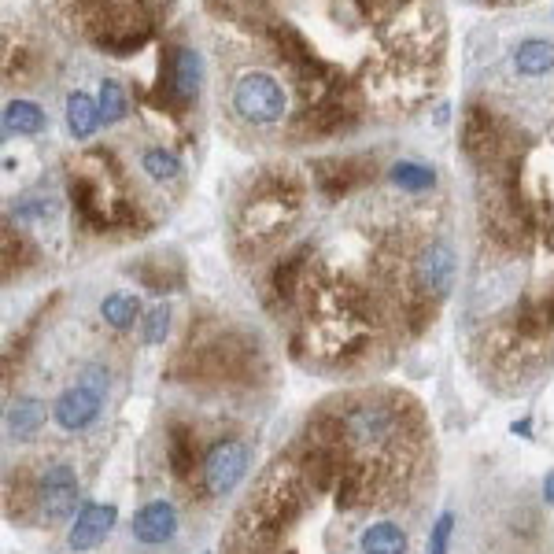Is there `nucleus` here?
Listing matches in <instances>:
<instances>
[{
	"mask_svg": "<svg viewBox=\"0 0 554 554\" xmlns=\"http://www.w3.org/2000/svg\"><path fill=\"white\" fill-rule=\"evenodd\" d=\"M514 63H518L521 74H529V78H540L554 67V45L551 41H521L518 52H514Z\"/></svg>",
	"mask_w": 554,
	"mask_h": 554,
	"instance_id": "20",
	"label": "nucleus"
},
{
	"mask_svg": "<svg viewBox=\"0 0 554 554\" xmlns=\"http://www.w3.org/2000/svg\"><path fill=\"white\" fill-rule=\"evenodd\" d=\"M37 503H41V518L49 525L67 521L74 514V503H78V473L67 462H52L49 470L41 473Z\"/></svg>",
	"mask_w": 554,
	"mask_h": 554,
	"instance_id": "6",
	"label": "nucleus"
},
{
	"mask_svg": "<svg viewBox=\"0 0 554 554\" xmlns=\"http://www.w3.org/2000/svg\"><path fill=\"white\" fill-rule=\"evenodd\" d=\"M455 281V248L447 241L425 244L422 255L414 259V289L422 300H444Z\"/></svg>",
	"mask_w": 554,
	"mask_h": 554,
	"instance_id": "5",
	"label": "nucleus"
},
{
	"mask_svg": "<svg viewBox=\"0 0 554 554\" xmlns=\"http://www.w3.org/2000/svg\"><path fill=\"white\" fill-rule=\"evenodd\" d=\"M100 122H104L100 100L85 97V93H71L67 97V130H71L74 141H89L100 130Z\"/></svg>",
	"mask_w": 554,
	"mask_h": 554,
	"instance_id": "14",
	"label": "nucleus"
},
{
	"mask_svg": "<svg viewBox=\"0 0 554 554\" xmlns=\"http://www.w3.org/2000/svg\"><path fill=\"white\" fill-rule=\"evenodd\" d=\"M100 407H104V399L74 381V385L63 388L60 399L52 403V418H56V425H60L63 433H85L89 425L97 422Z\"/></svg>",
	"mask_w": 554,
	"mask_h": 554,
	"instance_id": "9",
	"label": "nucleus"
},
{
	"mask_svg": "<svg viewBox=\"0 0 554 554\" xmlns=\"http://www.w3.org/2000/svg\"><path fill=\"white\" fill-rule=\"evenodd\" d=\"M49 126L45 111L37 108L34 100H12L4 108V130L15 133V137H37V133Z\"/></svg>",
	"mask_w": 554,
	"mask_h": 554,
	"instance_id": "17",
	"label": "nucleus"
},
{
	"mask_svg": "<svg viewBox=\"0 0 554 554\" xmlns=\"http://www.w3.org/2000/svg\"><path fill=\"white\" fill-rule=\"evenodd\" d=\"M56 211V200H41V196H26L23 204L15 207V218L19 222H41V218H49Z\"/></svg>",
	"mask_w": 554,
	"mask_h": 554,
	"instance_id": "26",
	"label": "nucleus"
},
{
	"mask_svg": "<svg viewBox=\"0 0 554 554\" xmlns=\"http://www.w3.org/2000/svg\"><path fill=\"white\" fill-rule=\"evenodd\" d=\"M115 521H119V510L115 503H89L78 510V518H74L71 532H67V547L74 554H85L100 547V543L108 540V532L115 529Z\"/></svg>",
	"mask_w": 554,
	"mask_h": 554,
	"instance_id": "10",
	"label": "nucleus"
},
{
	"mask_svg": "<svg viewBox=\"0 0 554 554\" xmlns=\"http://www.w3.org/2000/svg\"><path fill=\"white\" fill-rule=\"evenodd\" d=\"M451 529H455V514H440L436 525H433V536H429V554H447Z\"/></svg>",
	"mask_w": 554,
	"mask_h": 554,
	"instance_id": "27",
	"label": "nucleus"
},
{
	"mask_svg": "<svg viewBox=\"0 0 554 554\" xmlns=\"http://www.w3.org/2000/svg\"><path fill=\"white\" fill-rule=\"evenodd\" d=\"M252 470V444L241 436H226L211 444V451L200 462V488L207 499H226L237 492V484Z\"/></svg>",
	"mask_w": 554,
	"mask_h": 554,
	"instance_id": "3",
	"label": "nucleus"
},
{
	"mask_svg": "<svg viewBox=\"0 0 554 554\" xmlns=\"http://www.w3.org/2000/svg\"><path fill=\"white\" fill-rule=\"evenodd\" d=\"M307 255H311V244H303V248H296L292 255H285L281 263L274 266V277H270V289H274V296L281 303L292 300L296 296V289H300L303 281V270H307Z\"/></svg>",
	"mask_w": 554,
	"mask_h": 554,
	"instance_id": "15",
	"label": "nucleus"
},
{
	"mask_svg": "<svg viewBox=\"0 0 554 554\" xmlns=\"http://www.w3.org/2000/svg\"><path fill=\"white\" fill-rule=\"evenodd\" d=\"M362 554H407V532L396 521H374L359 532Z\"/></svg>",
	"mask_w": 554,
	"mask_h": 554,
	"instance_id": "13",
	"label": "nucleus"
},
{
	"mask_svg": "<svg viewBox=\"0 0 554 554\" xmlns=\"http://www.w3.org/2000/svg\"><path fill=\"white\" fill-rule=\"evenodd\" d=\"M133 540L145 543V547H163V543L174 540V532H178V510L170 499H152L145 503L137 514H133Z\"/></svg>",
	"mask_w": 554,
	"mask_h": 554,
	"instance_id": "12",
	"label": "nucleus"
},
{
	"mask_svg": "<svg viewBox=\"0 0 554 554\" xmlns=\"http://www.w3.org/2000/svg\"><path fill=\"white\" fill-rule=\"evenodd\" d=\"M141 167L148 170V178L156 181H174L181 178V159L170 148H145L141 152Z\"/></svg>",
	"mask_w": 554,
	"mask_h": 554,
	"instance_id": "22",
	"label": "nucleus"
},
{
	"mask_svg": "<svg viewBox=\"0 0 554 554\" xmlns=\"http://www.w3.org/2000/svg\"><path fill=\"white\" fill-rule=\"evenodd\" d=\"M388 178H392V185H396V189H403V193H429V189L436 185V170L425 167V163L399 159L396 167L388 170Z\"/></svg>",
	"mask_w": 554,
	"mask_h": 554,
	"instance_id": "19",
	"label": "nucleus"
},
{
	"mask_svg": "<svg viewBox=\"0 0 554 554\" xmlns=\"http://www.w3.org/2000/svg\"><path fill=\"white\" fill-rule=\"evenodd\" d=\"M167 333H170V307L167 303H156V307L145 314V340L152 348H159V344L167 340Z\"/></svg>",
	"mask_w": 554,
	"mask_h": 554,
	"instance_id": "24",
	"label": "nucleus"
},
{
	"mask_svg": "<svg viewBox=\"0 0 554 554\" xmlns=\"http://www.w3.org/2000/svg\"><path fill=\"white\" fill-rule=\"evenodd\" d=\"M229 104L252 126H277V122L285 119V111H289L285 85L266 71H244L233 82V89H229Z\"/></svg>",
	"mask_w": 554,
	"mask_h": 554,
	"instance_id": "2",
	"label": "nucleus"
},
{
	"mask_svg": "<svg viewBox=\"0 0 554 554\" xmlns=\"http://www.w3.org/2000/svg\"><path fill=\"white\" fill-rule=\"evenodd\" d=\"M543 499H547V506H554V470L543 477Z\"/></svg>",
	"mask_w": 554,
	"mask_h": 554,
	"instance_id": "29",
	"label": "nucleus"
},
{
	"mask_svg": "<svg viewBox=\"0 0 554 554\" xmlns=\"http://www.w3.org/2000/svg\"><path fill=\"white\" fill-rule=\"evenodd\" d=\"M167 100L174 108H193L204 82V56L196 49H170L167 56Z\"/></svg>",
	"mask_w": 554,
	"mask_h": 554,
	"instance_id": "8",
	"label": "nucleus"
},
{
	"mask_svg": "<svg viewBox=\"0 0 554 554\" xmlns=\"http://www.w3.org/2000/svg\"><path fill=\"white\" fill-rule=\"evenodd\" d=\"M540 307H543V322H547V329H554V292L540 303Z\"/></svg>",
	"mask_w": 554,
	"mask_h": 554,
	"instance_id": "28",
	"label": "nucleus"
},
{
	"mask_svg": "<svg viewBox=\"0 0 554 554\" xmlns=\"http://www.w3.org/2000/svg\"><path fill=\"white\" fill-rule=\"evenodd\" d=\"M100 314H104V322H108L111 329H130L133 322H137V314H141V303H137V296H126V292H111V296H104V303H100Z\"/></svg>",
	"mask_w": 554,
	"mask_h": 554,
	"instance_id": "21",
	"label": "nucleus"
},
{
	"mask_svg": "<svg viewBox=\"0 0 554 554\" xmlns=\"http://www.w3.org/2000/svg\"><path fill=\"white\" fill-rule=\"evenodd\" d=\"M506 148V130L503 122L495 119L488 108H477L473 104L462 119V152L470 156V163H477L481 170H495L499 159H503Z\"/></svg>",
	"mask_w": 554,
	"mask_h": 554,
	"instance_id": "4",
	"label": "nucleus"
},
{
	"mask_svg": "<svg viewBox=\"0 0 554 554\" xmlns=\"http://www.w3.org/2000/svg\"><path fill=\"white\" fill-rule=\"evenodd\" d=\"M100 115L104 122H119L126 119V89L115 78H104L100 82Z\"/></svg>",
	"mask_w": 554,
	"mask_h": 554,
	"instance_id": "23",
	"label": "nucleus"
},
{
	"mask_svg": "<svg viewBox=\"0 0 554 554\" xmlns=\"http://www.w3.org/2000/svg\"><path fill=\"white\" fill-rule=\"evenodd\" d=\"M41 425H45V407H41L37 399H19V403L8 407V433H12L15 440L37 436Z\"/></svg>",
	"mask_w": 554,
	"mask_h": 554,
	"instance_id": "18",
	"label": "nucleus"
},
{
	"mask_svg": "<svg viewBox=\"0 0 554 554\" xmlns=\"http://www.w3.org/2000/svg\"><path fill=\"white\" fill-rule=\"evenodd\" d=\"M78 385H85L89 392H97L100 399H108V388H111L108 366H100V362H89L82 374H78Z\"/></svg>",
	"mask_w": 554,
	"mask_h": 554,
	"instance_id": "25",
	"label": "nucleus"
},
{
	"mask_svg": "<svg viewBox=\"0 0 554 554\" xmlns=\"http://www.w3.org/2000/svg\"><path fill=\"white\" fill-rule=\"evenodd\" d=\"M167 462L174 477H189V470L196 466V436L189 425L174 422L167 429Z\"/></svg>",
	"mask_w": 554,
	"mask_h": 554,
	"instance_id": "16",
	"label": "nucleus"
},
{
	"mask_svg": "<svg viewBox=\"0 0 554 554\" xmlns=\"http://www.w3.org/2000/svg\"><path fill=\"white\" fill-rule=\"evenodd\" d=\"M370 174H374V163H366V159H355V156L326 159V163L314 167V185L322 189V196L340 200V196H348L351 189H359Z\"/></svg>",
	"mask_w": 554,
	"mask_h": 554,
	"instance_id": "11",
	"label": "nucleus"
},
{
	"mask_svg": "<svg viewBox=\"0 0 554 554\" xmlns=\"http://www.w3.org/2000/svg\"><path fill=\"white\" fill-rule=\"evenodd\" d=\"M89 41L108 56H126L141 49L152 34V8L148 0H78Z\"/></svg>",
	"mask_w": 554,
	"mask_h": 554,
	"instance_id": "1",
	"label": "nucleus"
},
{
	"mask_svg": "<svg viewBox=\"0 0 554 554\" xmlns=\"http://www.w3.org/2000/svg\"><path fill=\"white\" fill-rule=\"evenodd\" d=\"M340 425H344L348 440H355V444H362V447H377L396 436V410L385 407V403H370V399H366V403H355V407L344 410V414H340Z\"/></svg>",
	"mask_w": 554,
	"mask_h": 554,
	"instance_id": "7",
	"label": "nucleus"
}]
</instances>
